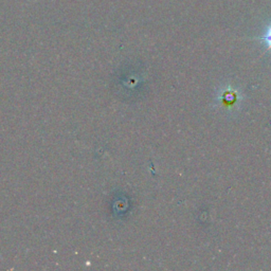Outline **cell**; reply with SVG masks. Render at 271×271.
<instances>
[{"mask_svg": "<svg viewBox=\"0 0 271 271\" xmlns=\"http://www.w3.org/2000/svg\"><path fill=\"white\" fill-rule=\"evenodd\" d=\"M262 40H263L265 42V44H267V47L269 49H271V26L267 29L266 33L263 35V38H262Z\"/></svg>", "mask_w": 271, "mask_h": 271, "instance_id": "1", "label": "cell"}]
</instances>
